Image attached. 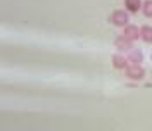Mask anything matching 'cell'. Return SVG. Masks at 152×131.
<instances>
[{"mask_svg":"<svg viewBox=\"0 0 152 131\" xmlns=\"http://www.w3.org/2000/svg\"><path fill=\"white\" fill-rule=\"evenodd\" d=\"M109 23L116 28H124L126 24H130V12L126 9H114L109 16Z\"/></svg>","mask_w":152,"mask_h":131,"instance_id":"obj_1","label":"cell"},{"mask_svg":"<svg viewBox=\"0 0 152 131\" xmlns=\"http://www.w3.org/2000/svg\"><path fill=\"white\" fill-rule=\"evenodd\" d=\"M123 35L128 40H132V41H137L138 38H140V26H135V24H126L123 28Z\"/></svg>","mask_w":152,"mask_h":131,"instance_id":"obj_4","label":"cell"},{"mask_svg":"<svg viewBox=\"0 0 152 131\" xmlns=\"http://www.w3.org/2000/svg\"><path fill=\"white\" fill-rule=\"evenodd\" d=\"M124 76L132 81H142L145 78V69L142 67V64H130L124 69Z\"/></svg>","mask_w":152,"mask_h":131,"instance_id":"obj_2","label":"cell"},{"mask_svg":"<svg viewBox=\"0 0 152 131\" xmlns=\"http://www.w3.org/2000/svg\"><path fill=\"white\" fill-rule=\"evenodd\" d=\"M140 40L145 43H152V26H149V24L140 26Z\"/></svg>","mask_w":152,"mask_h":131,"instance_id":"obj_8","label":"cell"},{"mask_svg":"<svg viewBox=\"0 0 152 131\" xmlns=\"http://www.w3.org/2000/svg\"><path fill=\"white\" fill-rule=\"evenodd\" d=\"M114 47H116V50L119 54H128V52L133 50V41L128 40L124 35H118V36L114 38Z\"/></svg>","mask_w":152,"mask_h":131,"instance_id":"obj_3","label":"cell"},{"mask_svg":"<svg viewBox=\"0 0 152 131\" xmlns=\"http://www.w3.org/2000/svg\"><path fill=\"white\" fill-rule=\"evenodd\" d=\"M151 59H152V54H151Z\"/></svg>","mask_w":152,"mask_h":131,"instance_id":"obj_10","label":"cell"},{"mask_svg":"<svg viewBox=\"0 0 152 131\" xmlns=\"http://www.w3.org/2000/svg\"><path fill=\"white\" fill-rule=\"evenodd\" d=\"M128 66H130V62H128L126 55L119 54V52L113 55V67H114V69H118V71H124Z\"/></svg>","mask_w":152,"mask_h":131,"instance_id":"obj_5","label":"cell"},{"mask_svg":"<svg viewBox=\"0 0 152 131\" xmlns=\"http://www.w3.org/2000/svg\"><path fill=\"white\" fill-rule=\"evenodd\" d=\"M143 7L142 0H124V9L128 10L130 14H138Z\"/></svg>","mask_w":152,"mask_h":131,"instance_id":"obj_6","label":"cell"},{"mask_svg":"<svg viewBox=\"0 0 152 131\" xmlns=\"http://www.w3.org/2000/svg\"><path fill=\"white\" fill-rule=\"evenodd\" d=\"M142 14H143V16H145V17L152 19V0H143Z\"/></svg>","mask_w":152,"mask_h":131,"instance_id":"obj_9","label":"cell"},{"mask_svg":"<svg viewBox=\"0 0 152 131\" xmlns=\"http://www.w3.org/2000/svg\"><path fill=\"white\" fill-rule=\"evenodd\" d=\"M126 59H128V62H130V64H142L143 54H142V50H138V48H133L132 52H128Z\"/></svg>","mask_w":152,"mask_h":131,"instance_id":"obj_7","label":"cell"}]
</instances>
